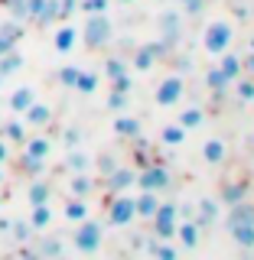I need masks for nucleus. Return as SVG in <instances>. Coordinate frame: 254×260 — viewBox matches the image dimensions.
Segmentation results:
<instances>
[{"label":"nucleus","instance_id":"obj_5","mask_svg":"<svg viewBox=\"0 0 254 260\" xmlns=\"http://www.w3.org/2000/svg\"><path fill=\"white\" fill-rule=\"evenodd\" d=\"M33 224H36V228L49 224V208L46 205H36V211H33Z\"/></svg>","mask_w":254,"mask_h":260},{"label":"nucleus","instance_id":"obj_1","mask_svg":"<svg viewBox=\"0 0 254 260\" xmlns=\"http://www.w3.org/2000/svg\"><path fill=\"white\" fill-rule=\"evenodd\" d=\"M33 104V88H16V91L10 94V108L16 111V114H23Z\"/></svg>","mask_w":254,"mask_h":260},{"label":"nucleus","instance_id":"obj_6","mask_svg":"<svg viewBox=\"0 0 254 260\" xmlns=\"http://www.w3.org/2000/svg\"><path fill=\"white\" fill-rule=\"evenodd\" d=\"M95 234H98L95 228H85V231H81V238H78V244H81V247H85V250H88V247H95V241H98Z\"/></svg>","mask_w":254,"mask_h":260},{"label":"nucleus","instance_id":"obj_2","mask_svg":"<svg viewBox=\"0 0 254 260\" xmlns=\"http://www.w3.org/2000/svg\"><path fill=\"white\" fill-rule=\"evenodd\" d=\"M49 153V143L46 140H26V156L30 159H43Z\"/></svg>","mask_w":254,"mask_h":260},{"label":"nucleus","instance_id":"obj_8","mask_svg":"<svg viewBox=\"0 0 254 260\" xmlns=\"http://www.w3.org/2000/svg\"><path fill=\"white\" fill-rule=\"evenodd\" d=\"M7 156H10V146H7L4 140H0V166H4V162H7Z\"/></svg>","mask_w":254,"mask_h":260},{"label":"nucleus","instance_id":"obj_7","mask_svg":"<svg viewBox=\"0 0 254 260\" xmlns=\"http://www.w3.org/2000/svg\"><path fill=\"white\" fill-rule=\"evenodd\" d=\"M4 137H7V140H23V127L20 124H7L4 127Z\"/></svg>","mask_w":254,"mask_h":260},{"label":"nucleus","instance_id":"obj_11","mask_svg":"<svg viewBox=\"0 0 254 260\" xmlns=\"http://www.w3.org/2000/svg\"><path fill=\"white\" fill-rule=\"evenodd\" d=\"M0 81H4V78H0Z\"/></svg>","mask_w":254,"mask_h":260},{"label":"nucleus","instance_id":"obj_4","mask_svg":"<svg viewBox=\"0 0 254 260\" xmlns=\"http://www.w3.org/2000/svg\"><path fill=\"white\" fill-rule=\"evenodd\" d=\"M72 43H75V32H72V29H59V32H55V49H59V52H69Z\"/></svg>","mask_w":254,"mask_h":260},{"label":"nucleus","instance_id":"obj_9","mask_svg":"<svg viewBox=\"0 0 254 260\" xmlns=\"http://www.w3.org/2000/svg\"><path fill=\"white\" fill-rule=\"evenodd\" d=\"M81 215H85V208H81V205H69V218H81Z\"/></svg>","mask_w":254,"mask_h":260},{"label":"nucleus","instance_id":"obj_10","mask_svg":"<svg viewBox=\"0 0 254 260\" xmlns=\"http://www.w3.org/2000/svg\"><path fill=\"white\" fill-rule=\"evenodd\" d=\"M0 185H4V173H0Z\"/></svg>","mask_w":254,"mask_h":260},{"label":"nucleus","instance_id":"obj_3","mask_svg":"<svg viewBox=\"0 0 254 260\" xmlns=\"http://www.w3.org/2000/svg\"><path fill=\"white\" fill-rule=\"evenodd\" d=\"M23 114H26L30 124H46V120H49V111H46V108H36V104H30Z\"/></svg>","mask_w":254,"mask_h":260}]
</instances>
